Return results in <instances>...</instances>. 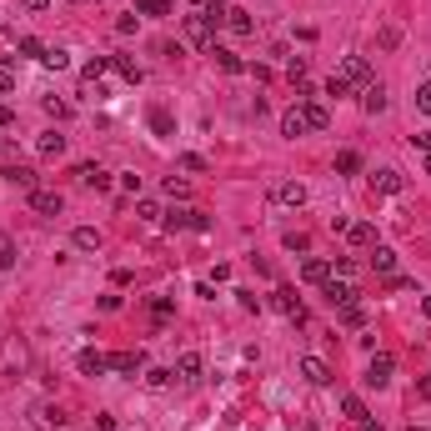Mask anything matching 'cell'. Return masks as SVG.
Wrapping results in <instances>:
<instances>
[{
  "label": "cell",
  "instance_id": "cell-1",
  "mask_svg": "<svg viewBox=\"0 0 431 431\" xmlns=\"http://www.w3.org/2000/svg\"><path fill=\"white\" fill-rule=\"evenodd\" d=\"M186 40H191V46H196V51H216V26H211V20L206 15H186Z\"/></svg>",
  "mask_w": 431,
  "mask_h": 431
},
{
  "label": "cell",
  "instance_id": "cell-2",
  "mask_svg": "<svg viewBox=\"0 0 431 431\" xmlns=\"http://www.w3.org/2000/svg\"><path fill=\"white\" fill-rule=\"evenodd\" d=\"M161 226L166 231H211V216L206 211H170Z\"/></svg>",
  "mask_w": 431,
  "mask_h": 431
},
{
  "label": "cell",
  "instance_id": "cell-3",
  "mask_svg": "<svg viewBox=\"0 0 431 431\" xmlns=\"http://www.w3.org/2000/svg\"><path fill=\"white\" fill-rule=\"evenodd\" d=\"M326 301L336 311H346V306H361V291H356V281H336V276H331V281H326Z\"/></svg>",
  "mask_w": 431,
  "mask_h": 431
},
{
  "label": "cell",
  "instance_id": "cell-4",
  "mask_svg": "<svg viewBox=\"0 0 431 431\" xmlns=\"http://www.w3.org/2000/svg\"><path fill=\"white\" fill-rule=\"evenodd\" d=\"M336 76L346 80L351 91H361V85L371 80V66H366V55H346V60H341V71H336Z\"/></svg>",
  "mask_w": 431,
  "mask_h": 431
},
{
  "label": "cell",
  "instance_id": "cell-5",
  "mask_svg": "<svg viewBox=\"0 0 431 431\" xmlns=\"http://www.w3.org/2000/svg\"><path fill=\"white\" fill-rule=\"evenodd\" d=\"M30 211H40V216H60V211H66V196H60V191L35 186V191H30Z\"/></svg>",
  "mask_w": 431,
  "mask_h": 431
},
{
  "label": "cell",
  "instance_id": "cell-6",
  "mask_svg": "<svg viewBox=\"0 0 431 431\" xmlns=\"http://www.w3.org/2000/svg\"><path fill=\"white\" fill-rule=\"evenodd\" d=\"M271 306L281 311V316H291L296 326H301V321H306V306H301V296H296L291 286H276V301H271Z\"/></svg>",
  "mask_w": 431,
  "mask_h": 431
},
{
  "label": "cell",
  "instance_id": "cell-7",
  "mask_svg": "<svg viewBox=\"0 0 431 431\" xmlns=\"http://www.w3.org/2000/svg\"><path fill=\"white\" fill-rule=\"evenodd\" d=\"M392 371H396V356L381 351V356H371V366H366L361 381H366V386H386V381H392Z\"/></svg>",
  "mask_w": 431,
  "mask_h": 431
},
{
  "label": "cell",
  "instance_id": "cell-8",
  "mask_svg": "<svg viewBox=\"0 0 431 431\" xmlns=\"http://www.w3.org/2000/svg\"><path fill=\"white\" fill-rule=\"evenodd\" d=\"M105 361H111V371H121V376L146 371V351H116V356H105Z\"/></svg>",
  "mask_w": 431,
  "mask_h": 431
},
{
  "label": "cell",
  "instance_id": "cell-9",
  "mask_svg": "<svg viewBox=\"0 0 431 431\" xmlns=\"http://www.w3.org/2000/svg\"><path fill=\"white\" fill-rule=\"evenodd\" d=\"M301 281L326 286V281H331V261H321V256H306V261H301Z\"/></svg>",
  "mask_w": 431,
  "mask_h": 431
},
{
  "label": "cell",
  "instance_id": "cell-10",
  "mask_svg": "<svg viewBox=\"0 0 431 431\" xmlns=\"http://www.w3.org/2000/svg\"><path fill=\"white\" fill-rule=\"evenodd\" d=\"M356 96H361V111H371V116L386 111V85H381V80H366Z\"/></svg>",
  "mask_w": 431,
  "mask_h": 431
},
{
  "label": "cell",
  "instance_id": "cell-11",
  "mask_svg": "<svg viewBox=\"0 0 431 431\" xmlns=\"http://www.w3.org/2000/svg\"><path fill=\"white\" fill-rule=\"evenodd\" d=\"M301 376H306L311 386H326L331 381V366L321 361V356H301Z\"/></svg>",
  "mask_w": 431,
  "mask_h": 431
},
{
  "label": "cell",
  "instance_id": "cell-12",
  "mask_svg": "<svg viewBox=\"0 0 431 431\" xmlns=\"http://www.w3.org/2000/svg\"><path fill=\"white\" fill-rule=\"evenodd\" d=\"M271 201H281V206H306V186L301 181H281L271 191Z\"/></svg>",
  "mask_w": 431,
  "mask_h": 431
},
{
  "label": "cell",
  "instance_id": "cell-13",
  "mask_svg": "<svg viewBox=\"0 0 431 431\" xmlns=\"http://www.w3.org/2000/svg\"><path fill=\"white\" fill-rule=\"evenodd\" d=\"M176 381H181V386H196V381H201V356H196V351H186V356L176 361Z\"/></svg>",
  "mask_w": 431,
  "mask_h": 431
},
{
  "label": "cell",
  "instance_id": "cell-14",
  "mask_svg": "<svg viewBox=\"0 0 431 431\" xmlns=\"http://www.w3.org/2000/svg\"><path fill=\"white\" fill-rule=\"evenodd\" d=\"M76 176H80L85 186H91V191H111V170H100V166H91V161L76 166Z\"/></svg>",
  "mask_w": 431,
  "mask_h": 431
},
{
  "label": "cell",
  "instance_id": "cell-15",
  "mask_svg": "<svg viewBox=\"0 0 431 431\" xmlns=\"http://www.w3.org/2000/svg\"><path fill=\"white\" fill-rule=\"evenodd\" d=\"M301 116H306L311 131H326V125H331V116H326V105H321V100H301Z\"/></svg>",
  "mask_w": 431,
  "mask_h": 431
},
{
  "label": "cell",
  "instance_id": "cell-16",
  "mask_svg": "<svg viewBox=\"0 0 431 431\" xmlns=\"http://www.w3.org/2000/svg\"><path fill=\"white\" fill-rule=\"evenodd\" d=\"M76 366H80V371H85V376H100V371H111V361H105L100 351H91V346H85V351L76 356Z\"/></svg>",
  "mask_w": 431,
  "mask_h": 431
},
{
  "label": "cell",
  "instance_id": "cell-17",
  "mask_svg": "<svg viewBox=\"0 0 431 431\" xmlns=\"http://www.w3.org/2000/svg\"><path fill=\"white\" fill-rule=\"evenodd\" d=\"M306 131H311V125H306V116H301V105H291V111L281 116V136L296 141V136H306Z\"/></svg>",
  "mask_w": 431,
  "mask_h": 431
},
{
  "label": "cell",
  "instance_id": "cell-18",
  "mask_svg": "<svg viewBox=\"0 0 431 431\" xmlns=\"http://www.w3.org/2000/svg\"><path fill=\"white\" fill-rule=\"evenodd\" d=\"M371 271H376V276H396V251H392V246H376V251H371Z\"/></svg>",
  "mask_w": 431,
  "mask_h": 431
},
{
  "label": "cell",
  "instance_id": "cell-19",
  "mask_svg": "<svg viewBox=\"0 0 431 431\" xmlns=\"http://www.w3.org/2000/svg\"><path fill=\"white\" fill-rule=\"evenodd\" d=\"M0 176H6L10 186H20V191H35V170H30V166H6Z\"/></svg>",
  "mask_w": 431,
  "mask_h": 431
},
{
  "label": "cell",
  "instance_id": "cell-20",
  "mask_svg": "<svg viewBox=\"0 0 431 431\" xmlns=\"http://www.w3.org/2000/svg\"><path fill=\"white\" fill-rule=\"evenodd\" d=\"M35 426L60 431V426H66V412H60V406H35Z\"/></svg>",
  "mask_w": 431,
  "mask_h": 431
},
{
  "label": "cell",
  "instance_id": "cell-21",
  "mask_svg": "<svg viewBox=\"0 0 431 431\" xmlns=\"http://www.w3.org/2000/svg\"><path fill=\"white\" fill-rule=\"evenodd\" d=\"M111 71H121V76H125V80H131V85H141V80H146V71L136 66V60H131V55H111Z\"/></svg>",
  "mask_w": 431,
  "mask_h": 431
},
{
  "label": "cell",
  "instance_id": "cell-22",
  "mask_svg": "<svg viewBox=\"0 0 431 431\" xmlns=\"http://www.w3.org/2000/svg\"><path fill=\"white\" fill-rule=\"evenodd\" d=\"M211 55H216V66H221L226 76H241V71H246V60H241V55H236V51H221V46H216Z\"/></svg>",
  "mask_w": 431,
  "mask_h": 431
},
{
  "label": "cell",
  "instance_id": "cell-23",
  "mask_svg": "<svg viewBox=\"0 0 431 431\" xmlns=\"http://www.w3.org/2000/svg\"><path fill=\"white\" fill-rule=\"evenodd\" d=\"M371 181H376V191H381V196H401V186H406V181L396 176V170H376Z\"/></svg>",
  "mask_w": 431,
  "mask_h": 431
},
{
  "label": "cell",
  "instance_id": "cell-24",
  "mask_svg": "<svg viewBox=\"0 0 431 431\" xmlns=\"http://www.w3.org/2000/svg\"><path fill=\"white\" fill-rule=\"evenodd\" d=\"M71 241H76V251H100V231L96 226H76Z\"/></svg>",
  "mask_w": 431,
  "mask_h": 431
},
{
  "label": "cell",
  "instance_id": "cell-25",
  "mask_svg": "<svg viewBox=\"0 0 431 431\" xmlns=\"http://www.w3.org/2000/svg\"><path fill=\"white\" fill-rule=\"evenodd\" d=\"M226 26H231L236 35H251V30H256V20H251V15H246L241 6H231V15H226Z\"/></svg>",
  "mask_w": 431,
  "mask_h": 431
},
{
  "label": "cell",
  "instance_id": "cell-26",
  "mask_svg": "<svg viewBox=\"0 0 431 431\" xmlns=\"http://www.w3.org/2000/svg\"><path fill=\"white\" fill-rule=\"evenodd\" d=\"M346 241L351 246H376V231L366 226V221H356V226H346Z\"/></svg>",
  "mask_w": 431,
  "mask_h": 431
},
{
  "label": "cell",
  "instance_id": "cell-27",
  "mask_svg": "<svg viewBox=\"0 0 431 431\" xmlns=\"http://www.w3.org/2000/svg\"><path fill=\"white\" fill-rule=\"evenodd\" d=\"M201 15L211 20V26H226V15H231V6H226V0H206V6H201Z\"/></svg>",
  "mask_w": 431,
  "mask_h": 431
},
{
  "label": "cell",
  "instance_id": "cell-28",
  "mask_svg": "<svg viewBox=\"0 0 431 431\" xmlns=\"http://www.w3.org/2000/svg\"><path fill=\"white\" fill-rule=\"evenodd\" d=\"M15 51L26 55V60H46V46H40L35 35H20V40H15Z\"/></svg>",
  "mask_w": 431,
  "mask_h": 431
},
{
  "label": "cell",
  "instance_id": "cell-29",
  "mask_svg": "<svg viewBox=\"0 0 431 431\" xmlns=\"http://www.w3.org/2000/svg\"><path fill=\"white\" fill-rule=\"evenodd\" d=\"M105 71H111V55H96V60H91V66H85L80 76L91 80V85H100V76H105Z\"/></svg>",
  "mask_w": 431,
  "mask_h": 431
},
{
  "label": "cell",
  "instance_id": "cell-30",
  "mask_svg": "<svg viewBox=\"0 0 431 431\" xmlns=\"http://www.w3.org/2000/svg\"><path fill=\"white\" fill-rule=\"evenodd\" d=\"M136 216H141V221H166V211L150 201V196H141V201H136Z\"/></svg>",
  "mask_w": 431,
  "mask_h": 431
},
{
  "label": "cell",
  "instance_id": "cell-31",
  "mask_svg": "<svg viewBox=\"0 0 431 431\" xmlns=\"http://www.w3.org/2000/svg\"><path fill=\"white\" fill-rule=\"evenodd\" d=\"M336 170H341V176H356V170H361V156H356V150H341V156H336Z\"/></svg>",
  "mask_w": 431,
  "mask_h": 431
},
{
  "label": "cell",
  "instance_id": "cell-32",
  "mask_svg": "<svg viewBox=\"0 0 431 431\" xmlns=\"http://www.w3.org/2000/svg\"><path fill=\"white\" fill-rule=\"evenodd\" d=\"M60 150H66V136H55V131L40 136V156H60Z\"/></svg>",
  "mask_w": 431,
  "mask_h": 431
},
{
  "label": "cell",
  "instance_id": "cell-33",
  "mask_svg": "<svg viewBox=\"0 0 431 431\" xmlns=\"http://www.w3.org/2000/svg\"><path fill=\"white\" fill-rule=\"evenodd\" d=\"M40 66H51V71H66V66H71V55H66V51H55V46H46V60H40Z\"/></svg>",
  "mask_w": 431,
  "mask_h": 431
},
{
  "label": "cell",
  "instance_id": "cell-34",
  "mask_svg": "<svg viewBox=\"0 0 431 431\" xmlns=\"http://www.w3.org/2000/svg\"><path fill=\"white\" fill-rule=\"evenodd\" d=\"M331 276H336V281H351V276H356V261H351V256H336Z\"/></svg>",
  "mask_w": 431,
  "mask_h": 431
},
{
  "label": "cell",
  "instance_id": "cell-35",
  "mask_svg": "<svg viewBox=\"0 0 431 431\" xmlns=\"http://www.w3.org/2000/svg\"><path fill=\"white\" fill-rule=\"evenodd\" d=\"M141 15H170V0H136Z\"/></svg>",
  "mask_w": 431,
  "mask_h": 431
},
{
  "label": "cell",
  "instance_id": "cell-36",
  "mask_svg": "<svg viewBox=\"0 0 431 431\" xmlns=\"http://www.w3.org/2000/svg\"><path fill=\"white\" fill-rule=\"evenodd\" d=\"M341 326L361 331V326H366V311H361V306H346V311H341Z\"/></svg>",
  "mask_w": 431,
  "mask_h": 431
},
{
  "label": "cell",
  "instance_id": "cell-37",
  "mask_svg": "<svg viewBox=\"0 0 431 431\" xmlns=\"http://www.w3.org/2000/svg\"><path fill=\"white\" fill-rule=\"evenodd\" d=\"M166 196H191V181H181V176H166Z\"/></svg>",
  "mask_w": 431,
  "mask_h": 431
},
{
  "label": "cell",
  "instance_id": "cell-38",
  "mask_svg": "<svg viewBox=\"0 0 431 431\" xmlns=\"http://www.w3.org/2000/svg\"><path fill=\"white\" fill-rule=\"evenodd\" d=\"M146 381H150V386H170V381H176V371H166V366H150Z\"/></svg>",
  "mask_w": 431,
  "mask_h": 431
},
{
  "label": "cell",
  "instance_id": "cell-39",
  "mask_svg": "<svg viewBox=\"0 0 431 431\" xmlns=\"http://www.w3.org/2000/svg\"><path fill=\"white\" fill-rule=\"evenodd\" d=\"M181 170H196V176H201V170H206V156H196V150H181Z\"/></svg>",
  "mask_w": 431,
  "mask_h": 431
},
{
  "label": "cell",
  "instance_id": "cell-40",
  "mask_svg": "<svg viewBox=\"0 0 431 431\" xmlns=\"http://www.w3.org/2000/svg\"><path fill=\"white\" fill-rule=\"evenodd\" d=\"M341 412H346L351 421H366V406H361V396H346V401H341Z\"/></svg>",
  "mask_w": 431,
  "mask_h": 431
},
{
  "label": "cell",
  "instance_id": "cell-41",
  "mask_svg": "<svg viewBox=\"0 0 431 431\" xmlns=\"http://www.w3.org/2000/svg\"><path fill=\"white\" fill-rule=\"evenodd\" d=\"M46 116H55V121H66V116H71V105H66V100H55V96H46Z\"/></svg>",
  "mask_w": 431,
  "mask_h": 431
},
{
  "label": "cell",
  "instance_id": "cell-42",
  "mask_svg": "<svg viewBox=\"0 0 431 431\" xmlns=\"http://www.w3.org/2000/svg\"><path fill=\"white\" fill-rule=\"evenodd\" d=\"M170 311H176V306H170L166 296H156V301H150V316H156V321H170Z\"/></svg>",
  "mask_w": 431,
  "mask_h": 431
},
{
  "label": "cell",
  "instance_id": "cell-43",
  "mask_svg": "<svg viewBox=\"0 0 431 431\" xmlns=\"http://www.w3.org/2000/svg\"><path fill=\"white\" fill-rule=\"evenodd\" d=\"M416 111H426V116H431V80H421V85H416Z\"/></svg>",
  "mask_w": 431,
  "mask_h": 431
},
{
  "label": "cell",
  "instance_id": "cell-44",
  "mask_svg": "<svg viewBox=\"0 0 431 431\" xmlns=\"http://www.w3.org/2000/svg\"><path fill=\"white\" fill-rule=\"evenodd\" d=\"M326 96H336V100H341V96H351V85L341 80V76H331V80H326Z\"/></svg>",
  "mask_w": 431,
  "mask_h": 431
},
{
  "label": "cell",
  "instance_id": "cell-45",
  "mask_svg": "<svg viewBox=\"0 0 431 431\" xmlns=\"http://www.w3.org/2000/svg\"><path fill=\"white\" fill-rule=\"evenodd\" d=\"M381 46H386V51H396V46H401V30H396V26H386V30H381Z\"/></svg>",
  "mask_w": 431,
  "mask_h": 431
},
{
  "label": "cell",
  "instance_id": "cell-46",
  "mask_svg": "<svg viewBox=\"0 0 431 431\" xmlns=\"http://www.w3.org/2000/svg\"><path fill=\"white\" fill-rule=\"evenodd\" d=\"M10 266H15V246L0 241V271H10Z\"/></svg>",
  "mask_w": 431,
  "mask_h": 431
},
{
  "label": "cell",
  "instance_id": "cell-47",
  "mask_svg": "<svg viewBox=\"0 0 431 431\" xmlns=\"http://www.w3.org/2000/svg\"><path fill=\"white\" fill-rule=\"evenodd\" d=\"M150 131L166 136V131H170V116H166V111H150Z\"/></svg>",
  "mask_w": 431,
  "mask_h": 431
},
{
  "label": "cell",
  "instance_id": "cell-48",
  "mask_svg": "<svg viewBox=\"0 0 431 431\" xmlns=\"http://www.w3.org/2000/svg\"><path fill=\"white\" fill-rule=\"evenodd\" d=\"M236 296H241V306H246V311H261V296H256V291H236Z\"/></svg>",
  "mask_w": 431,
  "mask_h": 431
},
{
  "label": "cell",
  "instance_id": "cell-49",
  "mask_svg": "<svg viewBox=\"0 0 431 431\" xmlns=\"http://www.w3.org/2000/svg\"><path fill=\"white\" fill-rule=\"evenodd\" d=\"M306 246H311V241H306L301 231H291V236H286V251H306Z\"/></svg>",
  "mask_w": 431,
  "mask_h": 431
},
{
  "label": "cell",
  "instance_id": "cell-50",
  "mask_svg": "<svg viewBox=\"0 0 431 431\" xmlns=\"http://www.w3.org/2000/svg\"><path fill=\"white\" fill-rule=\"evenodd\" d=\"M412 150H426V156H431V131H421V136H412Z\"/></svg>",
  "mask_w": 431,
  "mask_h": 431
},
{
  "label": "cell",
  "instance_id": "cell-51",
  "mask_svg": "<svg viewBox=\"0 0 431 431\" xmlns=\"http://www.w3.org/2000/svg\"><path fill=\"white\" fill-rule=\"evenodd\" d=\"M96 431H116V416H111V412H100V416H96Z\"/></svg>",
  "mask_w": 431,
  "mask_h": 431
},
{
  "label": "cell",
  "instance_id": "cell-52",
  "mask_svg": "<svg viewBox=\"0 0 431 431\" xmlns=\"http://www.w3.org/2000/svg\"><path fill=\"white\" fill-rule=\"evenodd\" d=\"M10 91H15V76H10V71H0V96H10Z\"/></svg>",
  "mask_w": 431,
  "mask_h": 431
},
{
  "label": "cell",
  "instance_id": "cell-53",
  "mask_svg": "<svg viewBox=\"0 0 431 431\" xmlns=\"http://www.w3.org/2000/svg\"><path fill=\"white\" fill-rule=\"evenodd\" d=\"M10 121H15V111H10V105H0V131H6Z\"/></svg>",
  "mask_w": 431,
  "mask_h": 431
},
{
  "label": "cell",
  "instance_id": "cell-54",
  "mask_svg": "<svg viewBox=\"0 0 431 431\" xmlns=\"http://www.w3.org/2000/svg\"><path fill=\"white\" fill-rule=\"evenodd\" d=\"M416 396H431V376H421V381H416Z\"/></svg>",
  "mask_w": 431,
  "mask_h": 431
},
{
  "label": "cell",
  "instance_id": "cell-55",
  "mask_svg": "<svg viewBox=\"0 0 431 431\" xmlns=\"http://www.w3.org/2000/svg\"><path fill=\"white\" fill-rule=\"evenodd\" d=\"M20 6H26V10H46L51 0H20Z\"/></svg>",
  "mask_w": 431,
  "mask_h": 431
},
{
  "label": "cell",
  "instance_id": "cell-56",
  "mask_svg": "<svg viewBox=\"0 0 431 431\" xmlns=\"http://www.w3.org/2000/svg\"><path fill=\"white\" fill-rule=\"evenodd\" d=\"M421 316H426V321H431V296H421Z\"/></svg>",
  "mask_w": 431,
  "mask_h": 431
},
{
  "label": "cell",
  "instance_id": "cell-57",
  "mask_svg": "<svg viewBox=\"0 0 431 431\" xmlns=\"http://www.w3.org/2000/svg\"><path fill=\"white\" fill-rule=\"evenodd\" d=\"M406 431H431V426H406Z\"/></svg>",
  "mask_w": 431,
  "mask_h": 431
},
{
  "label": "cell",
  "instance_id": "cell-58",
  "mask_svg": "<svg viewBox=\"0 0 431 431\" xmlns=\"http://www.w3.org/2000/svg\"><path fill=\"white\" fill-rule=\"evenodd\" d=\"M0 150H10V146H6V136H0Z\"/></svg>",
  "mask_w": 431,
  "mask_h": 431
},
{
  "label": "cell",
  "instance_id": "cell-59",
  "mask_svg": "<svg viewBox=\"0 0 431 431\" xmlns=\"http://www.w3.org/2000/svg\"><path fill=\"white\" fill-rule=\"evenodd\" d=\"M426 176H431V156H426Z\"/></svg>",
  "mask_w": 431,
  "mask_h": 431
},
{
  "label": "cell",
  "instance_id": "cell-60",
  "mask_svg": "<svg viewBox=\"0 0 431 431\" xmlns=\"http://www.w3.org/2000/svg\"><path fill=\"white\" fill-rule=\"evenodd\" d=\"M191 6H206V0H191Z\"/></svg>",
  "mask_w": 431,
  "mask_h": 431
}]
</instances>
